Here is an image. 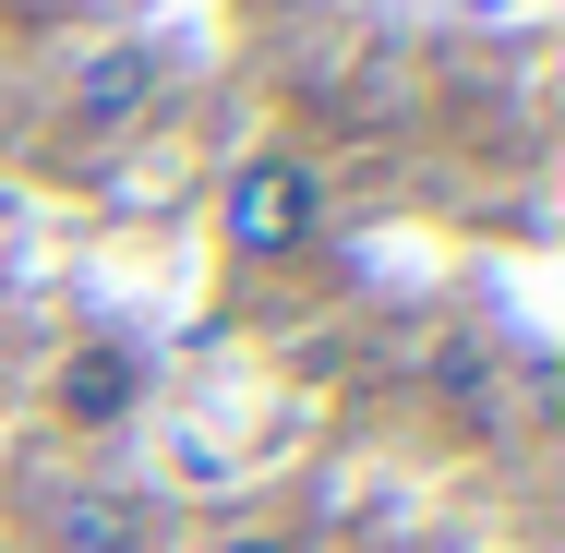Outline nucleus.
<instances>
[{"mask_svg":"<svg viewBox=\"0 0 565 553\" xmlns=\"http://www.w3.org/2000/svg\"><path fill=\"white\" fill-rule=\"evenodd\" d=\"M217 553H289V542H217Z\"/></svg>","mask_w":565,"mask_h":553,"instance_id":"39448f33","label":"nucleus"},{"mask_svg":"<svg viewBox=\"0 0 565 553\" xmlns=\"http://www.w3.org/2000/svg\"><path fill=\"white\" fill-rule=\"evenodd\" d=\"M49 397H61V422H73V434H109V422H132V397H145V361H132L120 337H85V349L61 361V385H49Z\"/></svg>","mask_w":565,"mask_h":553,"instance_id":"f03ea898","label":"nucleus"},{"mask_svg":"<svg viewBox=\"0 0 565 553\" xmlns=\"http://www.w3.org/2000/svg\"><path fill=\"white\" fill-rule=\"evenodd\" d=\"M36 518H49V542H61V553H145V518L120 506L109 481H49Z\"/></svg>","mask_w":565,"mask_h":553,"instance_id":"7ed1b4c3","label":"nucleus"},{"mask_svg":"<svg viewBox=\"0 0 565 553\" xmlns=\"http://www.w3.org/2000/svg\"><path fill=\"white\" fill-rule=\"evenodd\" d=\"M145 85H157V61H145V49H109V61H97V73L73 85V109H85V132H120V120L145 109Z\"/></svg>","mask_w":565,"mask_h":553,"instance_id":"20e7f679","label":"nucleus"},{"mask_svg":"<svg viewBox=\"0 0 565 553\" xmlns=\"http://www.w3.org/2000/svg\"><path fill=\"white\" fill-rule=\"evenodd\" d=\"M313 217H326V193H313V169L301 157H241L217 193V228L241 265H289L301 241H313Z\"/></svg>","mask_w":565,"mask_h":553,"instance_id":"f257e3e1","label":"nucleus"}]
</instances>
